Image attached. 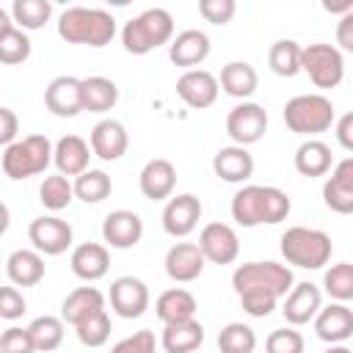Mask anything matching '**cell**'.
I'll return each mask as SVG.
<instances>
[{
    "label": "cell",
    "mask_w": 353,
    "mask_h": 353,
    "mask_svg": "<svg viewBox=\"0 0 353 353\" xmlns=\"http://www.w3.org/2000/svg\"><path fill=\"white\" fill-rule=\"evenodd\" d=\"M143 237V221L132 210H113L102 221V240L110 248H132Z\"/></svg>",
    "instance_id": "17"
},
{
    "label": "cell",
    "mask_w": 353,
    "mask_h": 353,
    "mask_svg": "<svg viewBox=\"0 0 353 353\" xmlns=\"http://www.w3.org/2000/svg\"><path fill=\"white\" fill-rule=\"evenodd\" d=\"M25 298H22V292L17 290V287H11V284H6L3 290H0V317L3 320H17V317H22L25 314Z\"/></svg>",
    "instance_id": "47"
},
{
    "label": "cell",
    "mask_w": 353,
    "mask_h": 353,
    "mask_svg": "<svg viewBox=\"0 0 353 353\" xmlns=\"http://www.w3.org/2000/svg\"><path fill=\"white\" fill-rule=\"evenodd\" d=\"M336 44H339V50L353 52V11L339 17V22H336Z\"/></svg>",
    "instance_id": "49"
},
{
    "label": "cell",
    "mask_w": 353,
    "mask_h": 353,
    "mask_svg": "<svg viewBox=\"0 0 353 353\" xmlns=\"http://www.w3.org/2000/svg\"><path fill=\"white\" fill-rule=\"evenodd\" d=\"M232 287L240 298V306L251 317H268L279 298H287L295 287L292 270L281 262H245L232 273Z\"/></svg>",
    "instance_id": "1"
},
{
    "label": "cell",
    "mask_w": 353,
    "mask_h": 353,
    "mask_svg": "<svg viewBox=\"0 0 353 353\" xmlns=\"http://www.w3.org/2000/svg\"><path fill=\"white\" fill-rule=\"evenodd\" d=\"M325 353H353V350H350V347H345V345H331Z\"/></svg>",
    "instance_id": "52"
},
{
    "label": "cell",
    "mask_w": 353,
    "mask_h": 353,
    "mask_svg": "<svg viewBox=\"0 0 353 353\" xmlns=\"http://www.w3.org/2000/svg\"><path fill=\"white\" fill-rule=\"evenodd\" d=\"M301 55H303V47L292 39H279L270 44L268 50V66L273 74L279 77H295L301 72Z\"/></svg>",
    "instance_id": "35"
},
{
    "label": "cell",
    "mask_w": 353,
    "mask_h": 353,
    "mask_svg": "<svg viewBox=\"0 0 353 353\" xmlns=\"http://www.w3.org/2000/svg\"><path fill=\"white\" fill-rule=\"evenodd\" d=\"M314 331L328 345H342L353 336V309L345 303H328L314 317Z\"/></svg>",
    "instance_id": "23"
},
{
    "label": "cell",
    "mask_w": 353,
    "mask_h": 353,
    "mask_svg": "<svg viewBox=\"0 0 353 353\" xmlns=\"http://www.w3.org/2000/svg\"><path fill=\"white\" fill-rule=\"evenodd\" d=\"M323 309V292L317 284L312 281H298L290 295L284 298V306H281V314L290 325H306L309 320L317 317V312Z\"/></svg>",
    "instance_id": "18"
},
{
    "label": "cell",
    "mask_w": 353,
    "mask_h": 353,
    "mask_svg": "<svg viewBox=\"0 0 353 353\" xmlns=\"http://www.w3.org/2000/svg\"><path fill=\"white\" fill-rule=\"evenodd\" d=\"M281 256L287 265L303 268V270H317L328 265L331 259V237L323 229H309V226H290L281 234Z\"/></svg>",
    "instance_id": "5"
},
{
    "label": "cell",
    "mask_w": 353,
    "mask_h": 353,
    "mask_svg": "<svg viewBox=\"0 0 353 353\" xmlns=\"http://www.w3.org/2000/svg\"><path fill=\"white\" fill-rule=\"evenodd\" d=\"M306 342L295 328H276L265 339V353H303Z\"/></svg>",
    "instance_id": "43"
},
{
    "label": "cell",
    "mask_w": 353,
    "mask_h": 353,
    "mask_svg": "<svg viewBox=\"0 0 353 353\" xmlns=\"http://www.w3.org/2000/svg\"><path fill=\"white\" fill-rule=\"evenodd\" d=\"M119 102V85L110 77H85L83 80V110L88 113H105Z\"/></svg>",
    "instance_id": "34"
},
{
    "label": "cell",
    "mask_w": 353,
    "mask_h": 353,
    "mask_svg": "<svg viewBox=\"0 0 353 353\" xmlns=\"http://www.w3.org/2000/svg\"><path fill=\"white\" fill-rule=\"evenodd\" d=\"M221 88L234 97V99H245L256 91L259 85V77H256V69L248 63V61H229L223 69H221Z\"/></svg>",
    "instance_id": "33"
},
{
    "label": "cell",
    "mask_w": 353,
    "mask_h": 353,
    "mask_svg": "<svg viewBox=\"0 0 353 353\" xmlns=\"http://www.w3.org/2000/svg\"><path fill=\"white\" fill-rule=\"evenodd\" d=\"M6 276L14 287H36L44 279V259L33 248H17L6 259Z\"/></svg>",
    "instance_id": "28"
},
{
    "label": "cell",
    "mask_w": 353,
    "mask_h": 353,
    "mask_svg": "<svg viewBox=\"0 0 353 353\" xmlns=\"http://www.w3.org/2000/svg\"><path fill=\"white\" fill-rule=\"evenodd\" d=\"M11 17H14L17 28L39 30L52 17V3L50 0H14L11 3Z\"/></svg>",
    "instance_id": "36"
},
{
    "label": "cell",
    "mask_w": 353,
    "mask_h": 353,
    "mask_svg": "<svg viewBox=\"0 0 353 353\" xmlns=\"http://www.w3.org/2000/svg\"><path fill=\"white\" fill-rule=\"evenodd\" d=\"M74 199V185L69 182V176L63 174H52V176H44L41 188H39V201L52 210V212H61L72 204Z\"/></svg>",
    "instance_id": "38"
},
{
    "label": "cell",
    "mask_w": 353,
    "mask_h": 353,
    "mask_svg": "<svg viewBox=\"0 0 353 353\" xmlns=\"http://www.w3.org/2000/svg\"><path fill=\"white\" fill-rule=\"evenodd\" d=\"M52 154H55V146L50 143V138L36 132V135H28L6 146L0 165L8 179H28V176L44 174L47 165L52 163Z\"/></svg>",
    "instance_id": "6"
},
{
    "label": "cell",
    "mask_w": 353,
    "mask_h": 353,
    "mask_svg": "<svg viewBox=\"0 0 353 353\" xmlns=\"http://www.w3.org/2000/svg\"><path fill=\"white\" fill-rule=\"evenodd\" d=\"M44 105L52 116H61V119L77 116L83 110V80H77L72 74L55 77L44 88Z\"/></svg>",
    "instance_id": "15"
},
{
    "label": "cell",
    "mask_w": 353,
    "mask_h": 353,
    "mask_svg": "<svg viewBox=\"0 0 353 353\" xmlns=\"http://www.w3.org/2000/svg\"><path fill=\"white\" fill-rule=\"evenodd\" d=\"M154 347H157L154 334L149 328H141V331L124 336L121 342H116L110 347V353H154Z\"/></svg>",
    "instance_id": "45"
},
{
    "label": "cell",
    "mask_w": 353,
    "mask_h": 353,
    "mask_svg": "<svg viewBox=\"0 0 353 353\" xmlns=\"http://www.w3.org/2000/svg\"><path fill=\"white\" fill-rule=\"evenodd\" d=\"M336 141H339L342 149L353 152V110L345 113V116L336 121Z\"/></svg>",
    "instance_id": "50"
},
{
    "label": "cell",
    "mask_w": 353,
    "mask_h": 353,
    "mask_svg": "<svg viewBox=\"0 0 353 353\" xmlns=\"http://www.w3.org/2000/svg\"><path fill=\"white\" fill-rule=\"evenodd\" d=\"M201 218V201L193 193L171 196L163 207V229L171 237H188Z\"/></svg>",
    "instance_id": "14"
},
{
    "label": "cell",
    "mask_w": 353,
    "mask_h": 353,
    "mask_svg": "<svg viewBox=\"0 0 353 353\" xmlns=\"http://www.w3.org/2000/svg\"><path fill=\"white\" fill-rule=\"evenodd\" d=\"M256 334L245 323H226L218 334V350L221 353H254Z\"/></svg>",
    "instance_id": "40"
},
{
    "label": "cell",
    "mask_w": 353,
    "mask_h": 353,
    "mask_svg": "<svg viewBox=\"0 0 353 353\" xmlns=\"http://www.w3.org/2000/svg\"><path fill=\"white\" fill-rule=\"evenodd\" d=\"M74 334H77L80 345H85V347H102L108 342V336H110V317H108V312L105 309L97 312L85 323H80L74 328Z\"/></svg>",
    "instance_id": "42"
},
{
    "label": "cell",
    "mask_w": 353,
    "mask_h": 353,
    "mask_svg": "<svg viewBox=\"0 0 353 353\" xmlns=\"http://www.w3.org/2000/svg\"><path fill=\"white\" fill-rule=\"evenodd\" d=\"M212 171L218 179L240 185L254 174V157L245 146H223L212 154Z\"/></svg>",
    "instance_id": "25"
},
{
    "label": "cell",
    "mask_w": 353,
    "mask_h": 353,
    "mask_svg": "<svg viewBox=\"0 0 353 353\" xmlns=\"http://www.w3.org/2000/svg\"><path fill=\"white\" fill-rule=\"evenodd\" d=\"M28 237L39 254L58 256L72 245V226L58 215H39L28 226Z\"/></svg>",
    "instance_id": "10"
},
{
    "label": "cell",
    "mask_w": 353,
    "mask_h": 353,
    "mask_svg": "<svg viewBox=\"0 0 353 353\" xmlns=\"http://www.w3.org/2000/svg\"><path fill=\"white\" fill-rule=\"evenodd\" d=\"M58 36L66 44H85V47H105L116 36V19L105 8H85L72 6L58 17Z\"/></svg>",
    "instance_id": "3"
},
{
    "label": "cell",
    "mask_w": 353,
    "mask_h": 353,
    "mask_svg": "<svg viewBox=\"0 0 353 353\" xmlns=\"http://www.w3.org/2000/svg\"><path fill=\"white\" fill-rule=\"evenodd\" d=\"M69 265H72V273L83 281H97L108 273L110 268V254L102 243H80L72 256H69Z\"/></svg>",
    "instance_id": "27"
},
{
    "label": "cell",
    "mask_w": 353,
    "mask_h": 353,
    "mask_svg": "<svg viewBox=\"0 0 353 353\" xmlns=\"http://www.w3.org/2000/svg\"><path fill=\"white\" fill-rule=\"evenodd\" d=\"M284 124L298 135H317L334 124V105L323 94H298L284 105Z\"/></svg>",
    "instance_id": "7"
},
{
    "label": "cell",
    "mask_w": 353,
    "mask_h": 353,
    "mask_svg": "<svg viewBox=\"0 0 353 353\" xmlns=\"http://www.w3.org/2000/svg\"><path fill=\"white\" fill-rule=\"evenodd\" d=\"M108 298L110 309L124 320H135L149 309V287L135 276H119L110 284Z\"/></svg>",
    "instance_id": "11"
},
{
    "label": "cell",
    "mask_w": 353,
    "mask_h": 353,
    "mask_svg": "<svg viewBox=\"0 0 353 353\" xmlns=\"http://www.w3.org/2000/svg\"><path fill=\"white\" fill-rule=\"evenodd\" d=\"M102 309H105V295L97 287H77V290H72L63 298V303H61V320L77 328L80 323H85L88 317H94Z\"/></svg>",
    "instance_id": "26"
},
{
    "label": "cell",
    "mask_w": 353,
    "mask_h": 353,
    "mask_svg": "<svg viewBox=\"0 0 353 353\" xmlns=\"http://www.w3.org/2000/svg\"><path fill=\"white\" fill-rule=\"evenodd\" d=\"M174 185H176V168H174L171 160L154 157V160H149V163L141 168L138 188H141V193H143L146 199H152V201L171 199Z\"/></svg>",
    "instance_id": "22"
},
{
    "label": "cell",
    "mask_w": 353,
    "mask_h": 353,
    "mask_svg": "<svg viewBox=\"0 0 353 353\" xmlns=\"http://www.w3.org/2000/svg\"><path fill=\"white\" fill-rule=\"evenodd\" d=\"M210 55V36L204 30L188 28L182 33H176V39H171L168 44V58L174 66H185L188 72L199 63H204Z\"/></svg>",
    "instance_id": "21"
},
{
    "label": "cell",
    "mask_w": 353,
    "mask_h": 353,
    "mask_svg": "<svg viewBox=\"0 0 353 353\" xmlns=\"http://www.w3.org/2000/svg\"><path fill=\"white\" fill-rule=\"evenodd\" d=\"M301 72H306L317 88H336L345 77L342 50L334 44H325V41H314V44L303 47Z\"/></svg>",
    "instance_id": "8"
},
{
    "label": "cell",
    "mask_w": 353,
    "mask_h": 353,
    "mask_svg": "<svg viewBox=\"0 0 353 353\" xmlns=\"http://www.w3.org/2000/svg\"><path fill=\"white\" fill-rule=\"evenodd\" d=\"M88 143H91V152H94L99 160L113 163V160H119V157L127 152L130 135H127V130H124L121 121H116V119H102L99 124H94Z\"/></svg>",
    "instance_id": "20"
},
{
    "label": "cell",
    "mask_w": 353,
    "mask_h": 353,
    "mask_svg": "<svg viewBox=\"0 0 353 353\" xmlns=\"http://www.w3.org/2000/svg\"><path fill=\"white\" fill-rule=\"evenodd\" d=\"M110 190H113V182H110V176H108L105 171H99V168H88L85 174H80V176L74 179V196H77L80 201H85V204H99V201H105V199L110 196Z\"/></svg>",
    "instance_id": "37"
},
{
    "label": "cell",
    "mask_w": 353,
    "mask_h": 353,
    "mask_svg": "<svg viewBox=\"0 0 353 353\" xmlns=\"http://www.w3.org/2000/svg\"><path fill=\"white\" fill-rule=\"evenodd\" d=\"M199 248L204 251L207 262H212V265H232L237 259V254H240V240H237V232L229 223L212 221V223H207L201 229Z\"/></svg>",
    "instance_id": "12"
},
{
    "label": "cell",
    "mask_w": 353,
    "mask_h": 353,
    "mask_svg": "<svg viewBox=\"0 0 353 353\" xmlns=\"http://www.w3.org/2000/svg\"><path fill=\"white\" fill-rule=\"evenodd\" d=\"M323 8H325L328 14H339V17H345V14L353 11V0H323Z\"/></svg>",
    "instance_id": "51"
},
{
    "label": "cell",
    "mask_w": 353,
    "mask_h": 353,
    "mask_svg": "<svg viewBox=\"0 0 353 353\" xmlns=\"http://www.w3.org/2000/svg\"><path fill=\"white\" fill-rule=\"evenodd\" d=\"M91 143L83 141L80 135H63L58 143H55V154H52V163L58 168V174L63 176H80L88 171V160H91Z\"/></svg>",
    "instance_id": "24"
},
{
    "label": "cell",
    "mask_w": 353,
    "mask_h": 353,
    "mask_svg": "<svg viewBox=\"0 0 353 353\" xmlns=\"http://www.w3.org/2000/svg\"><path fill=\"white\" fill-rule=\"evenodd\" d=\"M30 58V39L22 28H17L14 17H8L6 8H0V63L14 66Z\"/></svg>",
    "instance_id": "29"
},
{
    "label": "cell",
    "mask_w": 353,
    "mask_h": 353,
    "mask_svg": "<svg viewBox=\"0 0 353 353\" xmlns=\"http://www.w3.org/2000/svg\"><path fill=\"white\" fill-rule=\"evenodd\" d=\"M237 11L234 0H199V14L210 25H226Z\"/></svg>",
    "instance_id": "46"
},
{
    "label": "cell",
    "mask_w": 353,
    "mask_h": 353,
    "mask_svg": "<svg viewBox=\"0 0 353 353\" xmlns=\"http://www.w3.org/2000/svg\"><path fill=\"white\" fill-rule=\"evenodd\" d=\"M323 287L325 292L336 301V303H345V301H353V265L350 262H336L325 270L323 276Z\"/></svg>",
    "instance_id": "41"
},
{
    "label": "cell",
    "mask_w": 353,
    "mask_h": 353,
    "mask_svg": "<svg viewBox=\"0 0 353 353\" xmlns=\"http://www.w3.org/2000/svg\"><path fill=\"white\" fill-rule=\"evenodd\" d=\"M218 77L207 69H190V72H182L179 80H176V97L193 108V110H204L210 108L215 99H218Z\"/></svg>",
    "instance_id": "13"
},
{
    "label": "cell",
    "mask_w": 353,
    "mask_h": 353,
    "mask_svg": "<svg viewBox=\"0 0 353 353\" xmlns=\"http://www.w3.org/2000/svg\"><path fill=\"white\" fill-rule=\"evenodd\" d=\"M28 328H30V336H33L39 353H52V350H58L61 342H63V320H61V317L41 314V317H36Z\"/></svg>",
    "instance_id": "39"
},
{
    "label": "cell",
    "mask_w": 353,
    "mask_h": 353,
    "mask_svg": "<svg viewBox=\"0 0 353 353\" xmlns=\"http://www.w3.org/2000/svg\"><path fill=\"white\" fill-rule=\"evenodd\" d=\"M0 353H36V342L30 336V328L8 325L0 334Z\"/></svg>",
    "instance_id": "44"
},
{
    "label": "cell",
    "mask_w": 353,
    "mask_h": 353,
    "mask_svg": "<svg viewBox=\"0 0 353 353\" xmlns=\"http://www.w3.org/2000/svg\"><path fill=\"white\" fill-rule=\"evenodd\" d=\"M174 36V17L165 8H146L127 19L121 28V44L130 55H146Z\"/></svg>",
    "instance_id": "4"
},
{
    "label": "cell",
    "mask_w": 353,
    "mask_h": 353,
    "mask_svg": "<svg viewBox=\"0 0 353 353\" xmlns=\"http://www.w3.org/2000/svg\"><path fill=\"white\" fill-rule=\"evenodd\" d=\"M323 201L339 215H353V157H345L334 165L323 185Z\"/></svg>",
    "instance_id": "19"
},
{
    "label": "cell",
    "mask_w": 353,
    "mask_h": 353,
    "mask_svg": "<svg viewBox=\"0 0 353 353\" xmlns=\"http://www.w3.org/2000/svg\"><path fill=\"white\" fill-rule=\"evenodd\" d=\"M204 342V325L199 320H185V323H171L163 328L160 345L165 353H196Z\"/></svg>",
    "instance_id": "31"
},
{
    "label": "cell",
    "mask_w": 353,
    "mask_h": 353,
    "mask_svg": "<svg viewBox=\"0 0 353 353\" xmlns=\"http://www.w3.org/2000/svg\"><path fill=\"white\" fill-rule=\"evenodd\" d=\"M290 210V196L273 185H245L232 199V221L243 229H254L259 223H281Z\"/></svg>",
    "instance_id": "2"
},
{
    "label": "cell",
    "mask_w": 353,
    "mask_h": 353,
    "mask_svg": "<svg viewBox=\"0 0 353 353\" xmlns=\"http://www.w3.org/2000/svg\"><path fill=\"white\" fill-rule=\"evenodd\" d=\"M331 146L317 138H309L295 149V171L303 176H325L331 171Z\"/></svg>",
    "instance_id": "32"
},
{
    "label": "cell",
    "mask_w": 353,
    "mask_h": 353,
    "mask_svg": "<svg viewBox=\"0 0 353 353\" xmlns=\"http://www.w3.org/2000/svg\"><path fill=\"white\" fill-rule=\"evenodd\" d=\"M163 265H165V273H168L171 281L188 284V281H193V279H199L204 273L207 256L199 248V243H174L165 251V262Z\"/></svg>",
    "instance_id": "16"
},
{
    "label": "cell",
    "mask_w": 353,
    "mask_h": 353,
    "mask_svg": "<svg viewBox=\"0 0 353 353\" xmlns=\"http://www.w3.org/2000/svg\"><path fill=\"white\" fill-rule=\"evenodd\" d=\"M154 314L163 320V325L193 320V314H196V298L188 290H182V287H171V290H165V292L157 295Z\"/></svg>",
    "instance_id": "30"
},
{
    "label": "cell",
    "mask_w": 353,
    "mask_h": 353,
    "mask_svg": "<svg viewBox=\"0 0 353 353\" xmlns=\"http://www.w3.org/2000/svg\"><path fill=\"white\" fill-rule=\"evenodd\" d=\"M17 130H19L17 113L11 108H0V143H3V149L17 141Z\"/></svg>",
    "instance_id": "48"
},
{
    "label": "cell",
    "mask_w": 353,
    "mask_h": 353,
    "mask_svg": "<svg viewBox=\"0 0 353 353\" xmlns=\"http://www.w3.org/2000/svg\"><path fill=\"white\" fill-rule=\"evenodd\" d=\"M268 130V110L259 102H240L226 113V132L234 146H251L262 141Z\"/></svg>",
    "instance_id": "9"
}]
</instances>
